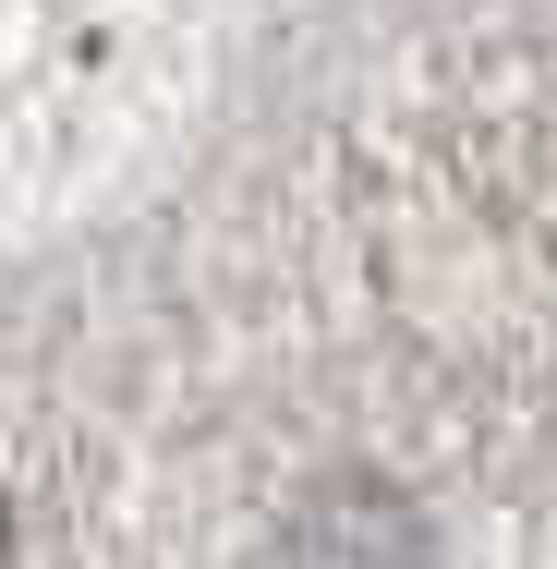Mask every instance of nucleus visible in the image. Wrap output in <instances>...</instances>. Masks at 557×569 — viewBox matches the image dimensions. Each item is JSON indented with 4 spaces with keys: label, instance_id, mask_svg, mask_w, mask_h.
Here are the masks:
<instances>
[{
    "label": "nucleus",
    "instance_id": "obj_1",
    "mask_svg": "<svg viewBox=\"0 0 557 569\" xmlns=\"http://www.w3.org/2000/svg\"><path fill=\"white\" fill-rule=\"evenodd\" d=\"M0 558H12V509H0Z\"/></svg>",
    "mask_w": 557,
    "mask_h": 569
}]
</instances>
